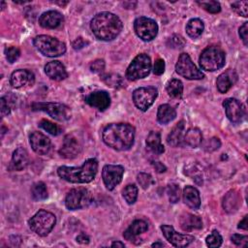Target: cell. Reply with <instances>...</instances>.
<instances>
[{"mask_svg": "<svg viewBox=\"0 0 248 248\" xmlns=\"http://www.w3.org/2000/svg\"><path fill=\"white\" fill-rule=\"evenodd\" d=\"M103 141L117 151L128 150L135 140V128L127 123L108 124L102 134Z\"/></svg>", "mask_w": 248, "mask_h": 248, "instance_id": "obj_1", "label": "cell"}, {"mask_svg": "<svg viewBox=\"0 0 248 248\" xmlns=\"http://www.w3.org/2000/svg\"><path fill=\"white\" fill-rule=\"evenodd\" d=\"M90 28L98 40L108 42L119 35L123 23L116 15L109 12H101L91 19Z\"/></svg>", "mask_w": 248, "mask_h": 248, "instance_id": "obj_2", "label": "cell"}, {"mask_svg": "<svg viewBox=\"0 0 248 248\" xmlns=\"http://www.w3.org/2000/svg\"><path fill=\"white\" fill-rule=\"evenodd\" d=\"M98 171V162L94 158L87 159L79 168L62 166L57 169L58 175L71 183L91 182Z\"/></svg>", "mask_w": 248, "mask_h": 248, "instance_id": "obj_3", "label": "cell"}, {"mask_svg": "<svg viewBox=\"0 0 248 248\" xmlns=\"http://www.w3.org/2000/svg\"><path fill=\"white\" fill-rule=\"evenodd\" d=\"M226 55L223 49L216 46H207L200 56L199 62L202 70L214 72L221 69L225 65Z\"/></svg>", "mask_w": 248, "mask_h": 248, "instance_id": "obj_4", "label": "cell"}, {"mask_svg": "<svg viewBox=\"0 0 248 248\" xmlns=\"http://www.w3.org/2000/svg\"><path fill=\"white\" fill-rule=\"evenodd\" d=\"M33 44L43 55L47 57H57L66 52V45L48 35L37 36Z\"/></svg>", "mask_w": 248, "mask_h": 248, "instance_id": "obj_5", "label": "cell"}, {"mask_svg": "<svg viewBox=\"0 0 248 248\" xmlns=\"http://www.w3.org/2000/svg\"><path fill=\"white\" fill-rule=\"evenodd\" d=\"M55 223V215L44 209L39 210L28 221L30 229L40 236H46L53 229Z\"/></svg>", "mask_w": 248, "mask_h": 248, "instance_id": "obj_6", "label": "cell"}, {"mask_svg": "<svg viewBox=\"0 0 248 248\" xmlns=\"http://www.w3.org/2000/svg\"><path fill=\"white\" fill-rule=\"evenodd\" d=\"M33 110H41L47 113L50 117L58 121H67L72 116V111L69 107L61 103L39 102L32 104Z\"/></svg>", "mask_w": 248, "mask_h": 248, "instance_id": "obj_7", "label": "cell"}, {"mask_svg": "<svg viewBox=\"0 0 248 248\" xmlns=\"http://www.w3.org/2000/svg\"><path fill=\"white\" fill-rule=\"evenodd\" d=\"M151 70L150 57L145 53L137 55L126 71V78L129 80H137L147 77Z\"/></svg>", "mask_w": 248, "mask_h": 248, "instance_id": "obj_8", "label": "cell"}, {"mask_svg": "<svg viewBox=\"0 0 248 248\" xmlns=\"http://www.w3.org/2000/svg\"><path fill=\"white\" fill-rule=\"evenodd\" d=\"M91 193L84 187L72 189L65 198V205L70 210L81 209L91 203Z\"/></svg>", "mask_w": 248, "mask_h": 248, "instance_id": "obj_9", "label": "cell"}, {"mask_svg": "<svg viewBox=\"0 0 248 248\" xmlns=\"http://www.w3.org/2000/svg\"><path fill=\"white\" fill-rule=\"evenodd\" d=\"M175 71L187 79H202L204 75L193 63L187 53H181L175 64Z\"/></svg>", "mask_w": 248, "mask_h": 248, "instance_id": "obj_10", "label": "cell"}, {"mask_svg": "<svg viewBox=\"0 0 248 248\" xmlns=\"http://www.w3.org/2000/svg\"><path fill=\"white\" fill-rule=\"evenodd\" d=\"M134 29L137 36L144 42L152 41L158 34V25L156 21L145 16H140L135 20Z\"/></svg>", "mask_w": 248, "mask_h": 248, "instance_id": "obj_11", "label": "cell"}, {"mask_svg": "<svg viewBox=\"0 0 248 248\" xmlns=\"http://www.w3.org/2000/svg\"><path fill=\"white\" fill-rule=\"evenodd\" d=\"M157 96L158 90L155 87H140L133 92V101L139 109L146 111L153 105Z\"/></svg>", "mask_w": 248, "mask_h": 248, "instance_id": "obj_12", "label": "cell"}, {"mask_svg": "<svg viewBox=\"0 0 248 248\" xmlns=\"http://www.w3.org/2000/svg\"><path fill=\"white\" fill-rule=\"evenodd\" d=\"M82 149V140L78 133H71L65 136L59 154L66 159L76 158Z\"/></svg>", "mask_w": 248, "mask_h": 248, "instance_id": "obj_13", "label": "cell"}, {"mask_svg": "<svg viewBox=\"0 0 248 248\" xmlns=\"http://www.w3.org/2000/svg\"><path fill=\"white\" fill-rule=\"evenodd\" d=\"M124 173V168L120 165H106L102 170V178L108 190H113L118 185Z\"/></svg>", "mask_w": 248, "mask_h": 248, "instance_id": "obj_14", "label": "cell"}, {"mask_svg": "<svg viewBox=\"0 0 248 248\" xmlns=\"http://www.w3.org/2000/svg\"><path fill=\"white\" fill-rule=\"evenodd\" d=\"M161 230L163 232L164 236L166 239L174 247H186L190 243H192L195 238L193 235L190 234H182L174 231L173 227L169 225H162Z\"/></svg>", "mask_w": 248, "mask_h": 248, "instance_id": "obj_15", "label": "cell"}, {"mask_svg": "<svg viewBox=\"0 0 248 248\" xmlns=\"http://www.w3.org/2000/svg\"><path fill=\"white\" fill-rule=\"evenodd\" d=\"M226 115L232 123H239L245 115V108L241 102L234 98H228L223 102Z\"/></svg>", "mask_w": 248, "mask_h": 248, "instance_id": "obj_16", "label": "cell"}, {"mask_svg": "<svg viewBox=\"0 0 248 248\" xmlns=\"http://www.w3.org/2000/svg\"><path fill=\"white\" fill-rule=\"evenodd\" d=\"M32 149L39 155H46L51 148L50 140L41 132H33L29 137Z\"/></svg>", "mask_w": 248, "mask_h": 248, "instance_id": "obj_17", "label": "cell"}, {"mask_svg": "<svg viewBox=\"0 0 248 248\" xmlns=\"http://www.w3.org/2000/svg\"><path fill=\"white\" fill-rule=\"evenodd\" d=\"M34 74L28 70H16L12 73L10 83L15 88H20L25 85H32L34 83Z\"/></svg>", "mask_w": 248, "mask_h": 248, "instance_id": "obj_18", "label": "cell"}, {"mask_svg": "<svg viewBox=\"0 0 248 248\" xmlns=\"http://www.w3.org/2000/svg\"><path fill=\"white\" fill-rule=\"evenodd\" d=\"M64 21V17L61 13L57 11H47L43 13L39 17V24L43 28L54 29L59 27Z\"/></svg>", "mask_w": 248, "mask_h": 248, "instance_id": "obj_19", "label": "cell"}, {"mask_svg": "<svg viewBox=\"0 0 248 248\" xmlns=\"http://www.w3.org/2000/svg\"><path fill=\"white\" fill-rule=\"evenodd\" d=\"M85 102L89 106L96 108L99 110L103 111L109 107L110 97H109L108 93H107L106 91H95V92L90 93L85 98Z\"/></svg>", "mask_w": 248, "mask_h": 248, "instance_id": "obj_20", "label": "cell"}, {"mask_svg": "<svg viewBox=\"0 0 248 248\" xmlns=\"http://www.w3.org/2000/svg\"><path fill=\"white\" fill-rule=\"evenodd\" d=\"M238 75L237 73L232 70L229 69L218 76L216 80L217 89L220 93H226L230 90V88L237 81Z\"/></svg>", "mask_w": 248, "mask_h": 248, "instance_id": "obj_21", "label": "cell"}, {"mask_svg": "<svg viewBox=\"0 0 248 248\" xmlns=\"http://www.w3.org/2000/svg\"><path fill=\"white\" fill-rule=\"evenodd\" d=\"M45 73L46 75L54 80H63L68 77V73L64 67V65L57 61H50L45 66Z\"/></svg>", "mask_w": 248, "mask_h": 248, "instance_id": "obj_22", "label": "cell"}, {"mask_svg": "<svg viewBox=\"0 0 248 248\" xmlns=\"http://www.w3.org/2000/svg\"><path fill=\"white\" fill-rule=\"evenodd\" d=\"M148 230V225L145 221L143 220H135L130 227L123 232V236L125 239H127L128 241L134 242L136 244H138V242L136 240H139L137 238V235L145 232Z\"/></svg>", "mask_w": 248, "mask_h": 248, "instance_id": "obj_23", "label": "cell"}, {"mask_svg": "<svg viewBox=\"0 0 248 248\" xmlns=\"http://www.w3.org/2000/svg\"><path fill=\"white\" fill-rule=\"evenodd\" d=\"M179 225L185 232H191L193 230H200L202 228V219L191 213H183L179 217Z\"/></svg>", "mask_w": 248, "mask_h": 248, "instance_id": "obj_24", "label": "cell"}, {"mask_svg": "<svg viewBox=\"0 0 248 248\" xmlns=\"http://www.w3.org/2000/svg\"><path fill=\"white\" fill-rule=\"evenodd\" d=\"M183 202L193 209H198L201 205L200 192L193 186H185L183 189Z\"/></svg>", "mask_w": 248, "mask_h": 248, "instance_id": "obj_25", "label": "cell"}, {"mask_svg": "<svg viewBox=\"0 0 248 248\" xmlns=\"http://www.w3.org/2000/svg\"><path fill=\"white\" fill-rule=\"evenodd\" d=\"M184 129H185L184 121H179L177 124H175V126L171 129V131L169 133L167 137L168 144L173 147L181 145L184 140V136H183Z\"/></svg>", "mask_w": 248, "mask_h": 248, "instance_id": "obj_26", "label": "cell"}, {"mask_svg": "<svg viewBox=\"0 0 248 248\" xmlns=\"http://www.w3.org/2000/svg\"><path fill=\"white\" fill-rule=\"evenodd\" d=\"M240 197L235 190L229 191L223 199V208L228 213H234L240 205Z\"/></svg>", "mask_w": 248, "mask_h": 248, "instance_id": "obj_27", "label": "cell"}, {"mask_svg": "<svg viewBox=\"0 0 248 248\" xmlns=\"http://www.w3.org/2000/svg\"><path fill=\"white\" fill-rule=\"evenodd\" d=\"M28 153L23 147L16 148L12 156V166L16 170H21L28 165Z\"/></svg>", "mask_w": 248, "mask_h": 248, "instance_id": "obj_28", "label": "cell"}, {"mask_svg": "<svg viewBox=\"0 0 248 248\" xmlns=\"http://www.w3.org/2000/svg\"><path fill=\"white\" fill-rule=\"evenodd\" d=\"M175 116H176V111L171 106L168 104H164L158 108L157 120L160 124H168L169 122L172 121L175 118Z\"/></svg>", "mask_w": 248, "mask_h": 248, "instance_id": "obj_29", "label": "cell"}, {"mask_svg": "<svg viewBox=\"0 0 248 248\" xmlns=\"http://www.w3.org/2000/svg\"><path fill=\"white\" fill-rule=\"evenodd\" d=\"M146 146L149 150L156 154H162L165 152L164 145L161 143V136L158 132L151 131L146 138Z\"/></svg>", "mask_w": 248, "mask_h": 248, "instance_id": "obj_30", "label": "cell"}, {"mask_svg": "<svg viewBox=\"0 0 248 248\" xmlns=\"http://www.w3.org/2000/svg\"><path fill=\"white\" fill-rule=\"evenodd\" d=\"M183 141L191 146V147H198L202 143V135L200 129L198 128H190L184 135Z\"/></svg>", "mask_w": 248, "mask_h": 248, "instance_id": "obj_31", "label": "cell"}, {"mask_svg": "<svg viewBox=\"0 0 248 248\" xmlns=\"http://www.w3.org/2000/svg\"><path fill=\"white\" fill-rule=\"evenodd\" d=\"M204 29V24L200 18H192L186 24V33L191 38H198L202 35Z\"/></svg>", "mask_w": 248, "mask_h": 248, "instance_id": "obj_32", "label": "cell"}, {"mask_svg": "<svg viewBox=\"0 0 248 248\" xmlns=\"http://www.w3.org/2000/svg\"><path fill=\"white\" fill-rule=\"evenodd\" d=\"M167 91L170 97L179 99L182 97L183 94V83L181 82V80L173 78L168 82Z\"/></svg>", "mask_w": 248, "mask_h": 248, "instance_id": "obj_33", "label": "cell"}, {"mask_svg": "<svg viewBox=\"0 0 248 248\" xmlns=\"http://www.w3.org/2000/svg\"><path fill=\"white\" fill-rule=\"evenodd\" d=\"M31 195L35 201L46 200L47 198V190L46 184L42 181L34 183L31 188Z\"/></svg>", "mask_w": 248, "mask_h": 248, "instance_id": "obj_34", "label": "cell"}, {"mask_svg": "<svg viewBox=\"0 0 248 248\" xmlns=\"http://www.w3.org/2000/svg\"><path fill=\"white\" fill-rule=\"evenodd\" d=\"M123 198L129 204H133L138 198V188L135 184L127 185L122 191Z\"/></svg>", "mask_w": 248, "mask_h": 248, "instance_id": "obj_35", "label": "cell"}, {"mask_svg": "<svg viewBox=\"0 0 248 248\" xmlns=\"http://www.w3.org/2000/svg\"><path fill=\"white\" fill-rule=\"evenodd\" d=\"M39 126L42 129H44L45 131H46L47 133H49L50 135H52V136H58L61 133V129L58 125H56V124H54L51 121L46 120V119L41 120L40 123H39Z\"/></svg>", "mask_w": 248, "mask_h": 248, "instance_id": "obj_36", "label": "cell"}, {"mask_svg": "<svg viewBox=\"0 0 248 248\" xmlns=\"http://www.w3.org/2000/svg\"><path fill=\"white\" fill-rule=\"evenodd\" d=\"M222 241H223V238H222L221 234L216 230L212 231V232L209 235H207V237L205 238L206 245L211 248L220 247L222 244Z\"/></svg>", "mask_w": 248, "mask_h": 248, "instance_id": "obj_37", "label": "cell"}, {"mask_svg": "<svg viewBox=\"0 0 248 248\" xmlns=\"http://www.w3.org/2000/svg\"><path fill=\"white\" fill-rule=\"evenodd\" d=\"M202 9H204L206 12L210 13V14H217L221 11V6L219 4V2L217 1H198L197 2Z\"/></svg>", "mask_w": 248, "mask_h": 248, "instance_id": "obj_38", "label": "cell"}, {"mask_svg": "<svg viewBox=\"0 0 248 248\" xmlns=\"http://www.w3.org/2000/svg\"><path fill=\"white\" fill-rule=\"evenodd\" d=\"M167 193L169 196V200L171 203H176L180 199V189L177 184L171 183L168 185Z\"/></svg>", "mask_w": 248, "mask_h": 248, "instance_id": "obj_39", "label": "cell"}, {"mask_svg": "<svg viewBox=\"0 0 248 248\" xmlns=\"http://www.w3.org/2000/svg\"><path fill=\"white\" fill-rule=\"evenodd\" d=\"M232 9L239 16L247 17L248 16V1H235L232 3Z\"/></svg>", "mask_w": 248, "mask_h": 248, "instance_id": "obj_40", "label": "cell"}, {"mask_svg": "<svg viewBox=\"0 0 248 248\" xmlns=\"http://www.w3.org/2000/svg\"><path fill=\"white\" fill-rule=\"evenodd\" d=\"M220 146H221V141L218 138H215V137L208 139L202 143V148L206 152H213L217 150Z\"/></svg>", "mask_w": 248, "mask_h": 248, "instance_id": "obj_41", "label": "cell"}, {"mask_svg": "<svg viewBox=\"0 0 248 248\" xmlns=\"http://www.w3.org/2000/svg\"><path fill=\"white\" fill-rule=\"evenodd\" d=\"M137 180L142 189H147L150 185L154 183L152 176L149 173H145V172H140L137 175Z\"/></svg>", "mask_w": 248, "mask_h": 248, "instance_id": "obj_42", "label": "cell"}, {"mask_svg": "<svg viewBox=\"0 0 248 248\" xmlns=\"http://www.w3.org/2000/svg\"><path fill=\"white\" fill-rule=\"evenodd\" d=\"M5 54H6V58H7L8 62L14 63L18 59V57L20 55V50L16 46H10L5 49Z\"/></svg>", "mask_w": 248, "mask_h": 248, "instance_id": "obj_43", "label": "cell"}, {"mask_svg": "<svg viewBox=\"0 0 248 248\" xmlns=\"http://www.w3.org/2000/svg\"><path fill=\"white\" fill-rule=\"evenodd\" d=\"M103 79L108 85L113 88H116L122 84V78L119 75H107Z\"/></svg>", "mask_w": 248, "mask_h": 248, "instance_id": "obj_44", "label": "cell"}, {"mask_svg": "<svg viewBox=\"0 0 248 248\" xmlns=\"http://www.w3.org/2000/svg\"><path fill=\"white\" fill-rule=\"evenodd\" d=\"M170 47H173V48H181L185 46V41L181 36L178 35H173L171 38H170L169 42H168Z\"/></svg>", "mask_w": 248, "mask_h": 248, "instance_id": "obj_45", "label": "cell"}, {"mask_svg": "<svg viewBox=\"0 0 248 248\" xmlns=\"http://www.w3.org/2000/svg\"><path fill=\"white\" fill-rule=\"evenodd\" d=\"M232 241L235 245H237V246L246 247L247 246V242H248V236L247 235H242V234L234 233V234L232 235Z\"/></svg>", "mask_w": 248, "mask_h": 248, "instance_id": "obj_46", "label": "cell"}, {"mask_svg": "<svg viewBox=\"0 0 248 248\" xmlns=\"http://www.w3.org/2000/svg\"><path fill=\"white\" fill-rule=\"evenodd\" d=\"M105 69V61L103 59H96L90 64V70L93 73H101Z\"/></svg>", "mask_w": 248, "mask_h": 248, "instance_id": "obj_47", "label": "cell"}, {"mask_svg": "<svg viewBox=\"0 0 248 248\" xmlns=\"http://www.w3.org/2000/svg\"><path fill=\"white\" fill-rule=\"evenodd\" d=\"M239 37L245 46L248 45V22H244L239 27Z\"/></svg>", "mask_w": 248, "mask_h": 248, "instance_id": "obj_48", "label": "cell"}, {"mask_svg": "<svg viewBox=\"0 0 248 248\" xmlns=\"http://www.w3.org/2000/svg\"><path fill=\"white\" fill-rule=\"evenodd\" d=\"M0 105H1V115L2 117L7 116L11 112V107L10 102L5 99V97H2L0 99Z\"/></svg>", "mask_w": 248, "mask_h": 248, "instance_id": "obj_49", "label": "cell"}, {"mask_svg": "<svg viewBox=\"0 0 248 248\" xmlns=\"http://www.w3.org/2000/svg\"><path fill=\"white\" fill-rule=\"evenodd\" d=\"M165 71V62L163 59L158 58L155 63H154V67H153V73L157 76H160L164 73Z\"/></svg>", "mask_w": 248, "mask_h": 248, "instance_id": "obj_50", "label": "cell"}, {"mask_svg": "<svg viewBox=\"0 0 248 248\" xmlns=\"http://www.w3.org/2000/svg\"><path fill=\"white\" fill-rule=\"evenodd\" d=\"M152 166H153V168L155 169V170H156L157 172H159V173L164 172V171L167 170L166 166H165L163 163H161V162L154 161V162H152Z\"/></svg>", "mask_w": 248, "mask_h": 248, "instance_id": "obj_51", "label": "cell"}, {"mask_svg": "<svg viewBox=\"0 0 248 248\" xmlns=\"http://www.w3.org/2000/svg\"><path fill=\"white\" fill-rule=\"evenodd\" d=\"M86 44H87V43L84 42V40H83L82 38H78V39H76V40L74 41V43H73V47H74L75 49H80V48H82Z\"/></svg>", "mask_w": 248, "mask_h": 248, "instance_id": "obj_52", "label": "cell"}, {"mask_svg": "<svg viewBox=\"0 0 248 248\" xmlns=\"http://www.w3.org/2000/svg\"><path fill=\"white\" fill-rule=\"evenodd\" d=\"M77 241L80 244H88L89 243V237L84 233H80L77 236Z\"/></svg>", "mask_w": 248, "mask_h": 248, "instance_id": "obj_53", "label": "cell"}, {"mask_svg": "<svg viewBox=\"0 0 248 248\" xmlns=\"http://www.w3.org/2000/svg\"><path fill=\"white\" fill-rule=\"evenodd\" d=\"M247 215L246 216H244V218L238 223V226H237V228L238 229H242V230H247L248 229V224H247Z\"/></svg>", "mask_w": 248, "mask_h": 248, "instance_id": "obj_54", "label": "cell"}, {"mask_svg": "<svg viewBox=\"0 0 248 248\" xmlns=\"http://www.w3.org/2000/svg\"><path fill=\"white\" fill-rule=\"evenodd\" d=\"M18 239H20V237L18 235H12L10 237V241L13 244V246H19L18 243H16V240H18Z\"/></svg>", "mask_w": 248, "mask_h": 248, "instance_id": "obj_55", "label": "cell"}, {"mask_svg": "<svg viewBox=\"0 0 248 248\" xmlns=\"http://www.w3.org/2000/svg\"><path fill=\"white\" fill-rule=\"evenodd\" d=\"M111 247H125V245H124V243H122V242H120V241H113L112 243H111Z\"/></svg>", "mask_w": 248, "mask_h": 248, "instance_id": "obj_56", "label": "cell"}, {"mask_svg": "<svg viewBox=\"0 0 248 248\" xmlns=\"http://www.w3.org/2000/svg\"><path fill=\"white\" fill-rule=\"evenodd\" d=\"M165 245L162 242H155L152 244V247H164Z\"/></svg>", "mask_w": 248, "mask_h": 248, "instance_id": "obj_57", "label": "cell"}, {"mask_svg": "<svg viewBox=\"0 0 248 248\" xmlns=\"http://www.w3.org/2000/svg\"><path fill=\"white\" fill-rule=\"evenodd\" d=\"M5 9V2H2V10Z\"/></svg>", "mask_w": 248, "mask_h": 248, "instance_id": "obj_58", "label": "cell"}]
</instances>
